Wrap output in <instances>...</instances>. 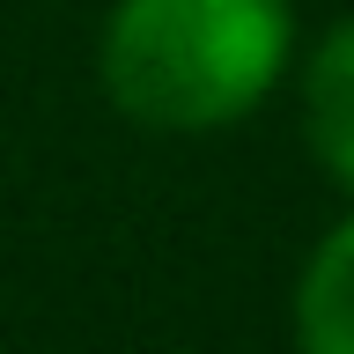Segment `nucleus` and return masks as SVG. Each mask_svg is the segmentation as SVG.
Here are the masks:
<instances>
[{
	"label": "nucleus",
	"instance_id": "2",
	"mask_svg": "<svg viewBox=\"0 0 354 354\" xmlns=\"http://www.w3.org/2000/svg\"><path fill=\"white\" fill-rule=\"evenodd\" d=\"M303 140L332 170V185L354 192V15L332 22L303 74Z\"/></svg>",
	"mask_w": 354,
	"mask_h": 354
},
{
	"label": "nucleus",
	"instance_id": "1",
	"mask_svg": "<svg viewBox=\"0 0 354 354\" xmlns=\"http://www.w3.org/2000/svg\"><path fill=\"white\" fill-rule=\"evenodd\" d=\"M288 52V0H118L104 22V88L148 133H221L281 82Z\"/></svg>",
	"mask_w": 354,
	"mask_h": 354
},
{
	"label": "nucleus",
	"instance_id": "3",
	"mask_svg": "<svg viewBox=\"0 0 354 354\" xmlns=\"http://www.w3.org/2000/svg\"><path fill=\"white\" fill-rule=\"evenodd\" d=\"M295 347L303 354H354V221H339L310 251L295 281Z\"/></svg>",
	"mask_w": 354,
	"mask_h": 354
}]
</instances>
